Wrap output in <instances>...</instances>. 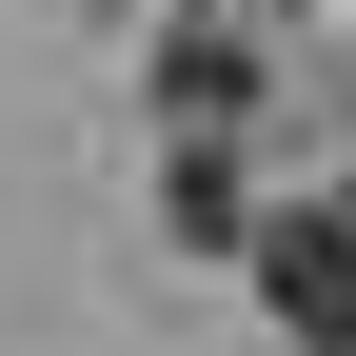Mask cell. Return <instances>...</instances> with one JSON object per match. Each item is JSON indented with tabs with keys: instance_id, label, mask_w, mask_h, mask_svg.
Returning a JSON list of instances; mask_svg holds the SVG:
<instances>
[{
	"instance_id": "cell-1",
	"label": "cell",
	"mask_w": 356,
	"mask_h": 356,
	"mask_svg": "<svg viewBox=\"0 0 356 356\" xmlns=\"http://www.w3.org/2000/svg\"><path fill=\"white\" fill-rule=\"evenodd\" d=\"M238 257H257V317H277V356H356V198H277Z\"/></svg>"
}]
</instances>
